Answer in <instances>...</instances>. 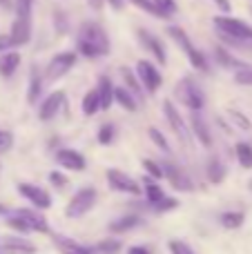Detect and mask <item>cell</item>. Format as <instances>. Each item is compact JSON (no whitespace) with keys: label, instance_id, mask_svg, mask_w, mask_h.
<instances>
[{"label":"cell","instance_id":"cell-1","mask_svg":"<svg viewBox=\"0 0 252 254\" xmlns=\"http://www.w3.org/2000/svg\"><path fill=\"white\" fill-rule=\"evenodd\" d=\"M110 36L105 34L98 22L85 20L78 27V36H76V49L83 54L85 58H103L110 54Z\"/></svg>","mask_w":252,"mask_h":254},{"label":"cell","instance_id":"cell-2","mask_svg":"<svg viewBox=\"0 0 252 254\" xmlns=\"http://www.w3.org/2000/svg\"><path fill=\"white\" fill-rule=\"evenodd\" d=\"M212 22L221 31V38L230 45H241L246 40H252V27L246 25L244 20H237L232 16H217Z\"/></svg>","mask_w":252,"mask_h":254},{"label":"cell","instance_id":"cell-3","mask_svg":"<svg viewBox=\"0 0 252 254\" xmlns=\"http://www.w3.org/2000/svg\"><path fill=\"white\" fill-rule=\"evenodd\" d=\"M174 96L181 101V105H186L190 112H201L205 105V96L201 92V87L196 85V80L192 76H186L177 83L174 87Z\"/></svg>","mask_w":252,"mask_h":254},{"label":"cell","instance_id":"cell-4","mask_svg":"<svg viewBox=\"0 0 252 254\" xmlns=\"http://www.w3.org/2000/svg\"><path fill=\"white\" fill-rule=\"evenodd\" d=\"M168 34L172 36V40L179 45V47L186 52V56L190 58L192 67L199 71H203V74H208L210 71V65H208V58L203 56V52H199V49L194 47V45L190 43V38H188V34L181 29V27H168Z\"/></svg>","mask_w":252,"mask_h":254},{"label":"cell","instance_id":"cell-5","mask_svg":"<svg viewBox=\"0 0 252 254\" xmlns=\"http://www.w3.org/2000/svg\"><path fill=\"white\" fill-rule=\"evenodd\" d=\"M94 203H96V190L94 188H83V190H78V192L71 196L69 203H67L65 214L69 216V219H80V216H85L89 210H92Z\"/></svg>","mask_w":252,"mask_h":254},{"label":"cell","instance_id":"cell-6","mask_svg":"<svg viewBox=\"0 0 252 254\" xmlns=\"http://www.w3.org/2000/svg\"><path fill=\"white\" fill-rule=\"evenodd\" d=\"M136 78H138L141 87L145 89L147 94H156L159 92V87H161V83H163L161 71L156 69L150 61H138L136 63Z\"/></svg>","mask_w":252,"mask_h":254},{"label":"cell","instance_id":"cell-7","mask_svg":"<svg viewBox=\"0 0 252 254\" xmlns=\"http://www.w3.org/2000/svg\"><path fill=\"white\" fill-rule=\"evenodd\" d=\"M76 52H61L49 61L47 69H45V78L47 80H58L65 74H69V69L76 65Z\"/></svg>","mask_w":252,"mask_h":254},{"label":"cell","instance_id":"cell-8","mask_svg":"<svg viewBox=\"0 0 252 254\" xmlns=\"http://www.w3.org/2000/svg\"><path fill=\"white\" fill-rule=\"evenodd\" d=\"M107 183H110V188H114L116 192L134 194V196H138V194L143 192L141 185H138L132 176H127L121 170H107Z\"/></svg>","mask_w":252,"mask_h":254},{"label":"cell","instance_id":"cell-9","mask_svg":"<svg viewBox=\"0 0 252 254\" xmlns=\"http://www.w3.org/2000/svg\"><path fill=\"white\" fill-rule=\"evenodd\" d=\"M136 38H138V43L145 47V52H150L161 65L168 63V54H165L163 43H161L154 34H150V31H145V29H136Z\"/></svg>","mask_w":252,"mask_h":254},{"label":"cell","instance_id":"cell-10","mask_svg":"<svg viewBox=\"0 0 252 254\" xmlns=\"http://www.w3.org/2000/svg\"><path fill=\"white\" fill-rule=\"evenodd\" d=\"M13 216L22 221V225L27 228V232H40V234H47L49 232V225L47 219L43 214H38L36 210H16Z\"/></svg>","mask_w":252,"mask_h":254},{"label":"cell","instance_id":"cell-11","mask_svg":"<svg viewBox=\"0 0 252 254\" xmlns=\"http://www.w3.org/2000/svg\"><path fill=\"white\" fill-rule=\"evenodd\" d=\"M18 192H20L29 203H34L36 207H40V210H47V207L52 205V196H49L43 188H38V185L20 183L18 185Z\"/></svg>","mask_w":252,"mask_h":254},{"label":"cell","instance_id":"cell-12","mask_svg":"<svg viewBox=\"0 0 252 254\" xmlns=\"http://www.w3.org/2000/svg\"><path fill=\"white\" fill-rule=\"evenodd\" d=\"M161 170H163V176L170 181V185H172L174 190H181V192H190L192 190V181L188 179L186 172H183L181 167H177L174 163H163Z\"/></svg>","mask_w":252,"mask_h":254},{"label":"cell","instance_id":"cell-13","mask_svg":"<svg viewBox=\"0 0 252 254\" xmlns=\"http://www.w3.org/2000/svg\"><path fill=\"white\" fill-rule=\"evenodd\" d=\"M0 252L2 254H34V243L25 241L20 237H2L0 239Z\"/></svg>","mask_w":252,"mask_h":254},{"label":"cell","instance_id":"cell-14","mask_svg":"<svg viewBox=\"0 0 252 254\" xmlns=\"http://www.w3.org/2000/svg\"><path fill=\"white\" fill-rule=\"evenodd\" d=\"M56 161L61 167H67V170H74V172H83L85 170V156L76 149H58L56 152Z\"/></svg>","mask_w":252,"mask_h":254},{"label":"cell","instance_id":"cell-15","mask_svg":"<svg viewBox=\"0 0 252 254\" xmlns=\"http://www.w3.org/2000/svg\"><path fill=\"white\" fill-rule=\"evenodd\" d=\"M63 103H65V92H54V94H49V96L45 98V103L40 105V110H38L40 121H52L54 116L58 114V110L63 107Z\"/></svg>","mask_w":252,"mask_h":254},{"label":"cell","instance_id":"cell-16","mask_svg":"<svg viewBox=\"0 0 252 254\" xmlns=\"http://www.w3.org/2000/svg\"><path fill=\"white\" fill-rule=\"evenodd\" d=\"M13 40V47H20V45H27L31 40V20H22V18H16L11 25V31H9Z\"/></svg>","mask_w":252,"mask_h":254},{"label":"cell","instance_id":"cell-17","mask_svg":"<svg viewBox=\"0 0 252 254\" xmlns=\"http://www.w3.org/2000/svg\"><path fill=\"white\" fill-rule=\"evenodd\" d=\"M54 246H56L63 254H94L92 248L80 246V243H76L74 239H67V237H63V234H54Z\"/></svg>","mask_w":252,"mask_h":254},{"label":"cell","instance_id":"cell-18","mask_svg":"<svg viewBox=\"0 0 252 254\" xmlns=\"http://www.w3.org/2000/svg\"><path fill=\"white\" fill-rule=\"evenodd\" d=\"M163 112H165V119L170 121V125H172V129L177 131L179 136H181L183 140H188V129H186V123H183L181 114H179V110L174 107L172 101H165L163 103Z\"/></svg>","mask_w":252,"mask_h":254},{"label":"cell","instance_id":"cell-19","mask_svg":"<svg viewBox=\"0 0 252 254\" xmlns=\"http://www.w3.org/2000/svg\"><path fill=\"white\" fill-rule=\"evenodd\" d=\"M192 131H194V136L199 138V143L203 145V147H210L212 145V136H210V129H208V123H205L203 119H201L199 112H192Z\"/></svg>","mask_w":252,"mask_h":254},{"label":"cell","instance_id":"cell-20","mask_svg":"<svg viewBox=\"0 0 252 254\" xmlns=\"http://www.w3.org/2000/svg\"><path fill=\"white\" fill-rule=\"evenodd\" d=\"M96 92H98V101H101V110H110L112 103H114V85L107 76H101L96 85Z\"/></svg>","mask_w":252,"mask_h":254},{"label":"cell","instance_id":"cell-21","mask_svg":"<svg viewBox=\"0 0 252 254\" xmlns=\"http://www.w3.org/2000/svg\"><path fill=\"white\" fill-rule=\"evenodd\" d=\"M121 76H123V80H125V85H127V92L132 94L136 101H143L145 98V89L141 87V83H138V78H136V74H134L132 69H127V67H121Z\"/></svg>","mask_w":252,"mask_h":254},{"label":"cell","instance_id":"cell-22","mask_svg":"<svg viewBox=\"0 0 252 254\" xmlns=\"http://www.w3.org/2000/svg\"><path fill=\"white\" fill-rule=\"evenodd\" d=\"M18 67H20V54L18 52H7L0 56V76H2V78L13 76Z\"/></svg>","mask_w":252,"mask_h":254},{"label":"cell","instance_id":"cell-23","mask_svg":"<svg viewBox=\"0 0 252 254\" xmlns=\"http://www.w3.org/2000/svg\"><path fill=\"white\" fill-rule=\"evenodd\" d=\"M114 101L127 112H136L138 110V101L125 87H114Z\"/></svg>","mask_w":252,"mask_h":254},{"label":"cell","instance_id":"cell-24","mask_svg":"<svg viewBox=\"0 0 252 254\" xmlns=\"http://www.w3.org/2000/svg\"><path fill=\"white\" fill-rule=\"evenodd\" d=\"M43 92V78L38 74V67H31V76H29V92H27V101L34 105L38 103V96Z\"/></svg>","mask_w":252,"mask_h":254},{"label":"cell","instance_id":"cell-25","mask_svg":"<svg viewBox=\"0 0 252 254\" xmlns=\"http://www.w3.org/2000/svg\"><path fill=\"white\" fill-rule=\"evenodd\" d=\"M98 110H101V101H98V92H96V87H94V89H89L83 98V114L94 116Z\"/></svg>","mask_w":252,"mask_h":254},{"label":"cell","instance_id":"cell-26","mask_svg":"<svg viewBox=\"0 0 252 254\" xmlns=\"http://www.w3.org/2000/svg\"><path fill=\"white\" fill-rule=\"evenodd\" d=\"M226 179V165H223L219 158H212V161L208 163V181L210 183H221V181Z\"/></svg>","mask_w":252,"mask_h":254},{"label":"cell","instance_id":"cell-27","mask_svg":"<svg viewBox=\"0 0 252 254\" xmlns=\"http://www.w3.org/2000/svg\"><path fill=\"white\" fill-rule=\"evenodd\" d=\"M143 185H145V196H147V201H150V205L159 203L161 198L165 196L163 190H161L159 185H156V181H154V179H150V176H147V179H143Z\"/></svg>","mask_w":252,"mask_h":254},{"label":"cell","instance_id":"cell-28","mask_svg":"<svg viewBox=\"0 0 252 254\" xmlns=\"http://www.w3.org/2000/svg\"><path fill=\"white\" fill-rule=\"evenodd\" d=\"M138 225V216H123V219H119V221H114V223H110V232H114V234H123V232H127V230H132V228H136Z\"/></svg>","mask_w":252,"mask_h":254},{"label":"cell","instance_id":"cell-29","mask_svg":"<svg viewBox=\"0 0 252 254\" xmlns=\"http://www.w3.org/2000/svg\"><path fill=\"white\" fill-rule=\"evenodd\" d=\"M244 212H226V214H221V225L228 230H237L244 225Z\"/></svg>","mask_w":252,"mask_h":254},{"label":"cell","instance_id":"cell-30","mask_svg":"<svg viewBox=\"0 0 252 254\" xmlns=\"http://www.w3.org/2000/svg\"><path fill=\"white\" fill-rule=\"evenodd\" d=\"M235 152H237V158H239L241 167L252 170V147H250V145L248 143H237Z\"/></svg>","mask_w":252,"mask_h":254},{"label":"cell","instance_id":"cell-31","mask_svg":"<svg viewBox=\"0 0 252 254\" xmlns=\"http://www.w3.org/2000/svg\"><path fill=\"white\" fill-rule=\"evenodd\" d=\"M214 56H217V61L221 63V65H226V67H239V69H244V67H248V65H246V63H241V61H237L235 56H230V54H228L223 47H217V52H214Z\"/></svg>","mask_w":252,"mask_h":254},{"label":"cell","instance_id":"cell-32","mask_svg":"<svg viewBox=\"0 0 252 254\" xmlns=\"http://www.w3.org/2000/svg\"><path fill=\"white\" fill-rule=\"evenodd\" d=\"M152 2L156 4V9H159V13H161V18H172L174 13H177V0H152Z\"/></svg>","mask_w":252,"mask_h":254},{"label":"cell","instance_id":"cell-33","mask_svg":"<svg viewBox=\"0 0 252 254\" xmlns=\"http://www.w3.org/2000/svg\"><path fill=\"white\" fill-rule=\"evenodd\" d=\"M16 18L22 20H31V11H34V0H16Z\"/></svg>","mask_w":252,"mask_h":254},{"label":"cell","instance_id":"cell-34","mask_svg":"<svg viewBox=\"0 0 252 254\" xmlns=\"http://www.w3.org/2000/svg\"><path fill=\"white\" fill-rule=\"evenodd\" d=\"M143 170H145L147 176H150V179H154V181L163 179V170H161V165H159V163H154L152 158H143Z\"/></svg>","mask_w":252,"mask_h":254},{"label":"cell","instance_id":"cell-35","mask_svg":"<svg viewBox=\"0 0 252 254\" xmlns=\"http://www.w3.org/2000/svg\"><path fill=\"white\" fill-rule=\"evenodd\" d=\"M114 134H116V129H114V125L112 123H105L98 129V143L101 145H110L112 140H114Z\"/></svg>","mask_w":252,"mask_h":254},{"label":"cell","instance_id":"cell-36","mask_svg":"<svg viewBox=\"0 0 252 254\" xmlns=\"http://www.w3.org/2000/svg\"><path fill=\"white\" fill-rule=\"evenodd\" d=\"M129 2H132L134 7H138V9H143V11H147V13H150V16L161 18L159 9H156V4L152 2V0H129Z\"/></svg>","mask_w":252,"mask_h":254},{"label":"cell","instance_id":"cell-37","mask_svg":"<svg viewBox=\"0 0 252 254\" xmlns=\"http://www.w3.org/2000/svg\"><path fill=\"white\" fill-rule=\"evenodd\" d=\"M152 207H154L156 212H170V210H174V207H179V201L177 198H172V196H163L159 203H154Z\"/></svg>","mask_w":252,"mask_h":254},{"label":"cell","instance_id":"cell-38","mask_svg":"<svg viewBox=\"0 0 252 254\" xmlns=\"http://www.w3.org/2000/svg\"><path fill=\"white\" fill-rule=\"evenodd\" d=\"M150 138L154 140V145L159 149H163V152H170V145H168V140H165V136L161 134L156 127H150Z\"/></svg>","mask_w":252,"mask_h":254},{"label":"cell","instance_id":"cell-39","mask_svg":"<svg viewBox=\"0 0 252 254\" xmlns=\"http://www.w3.org/2000/svg\"><path fill=\"white\" fill-rule=\"evenodd\" d=\"M96 250H98V252H103V254H116V252L121 250V243L116 241V239H110V241L98 243Z\"/></svg>","mask_w":252,"mask_h":254},{"label":"cell","instance_id":"cell-40","mask_svg":"<svg viewBox=\"0 0 252 254\" xmlns=\"http://www.w3.org/2000/svg\"><path fill=\"white\" fill-rule=\"evenodd\" d=\"M11 145H13V134L11 131H7V129H0V154L9 152Z\"/></svg>","mask_w":252,"mask_h":254},{"label":"cell","instance_id":"cell-41","mask_svg":"<svg viewBox=\"0 0 252 254\" xmlns=\"http://www.w3.org/2000/svg\"><path fill=\"white\" fill-rule=\"evenodd\" d=\"M235 80L239 85H252V67H244V69H239L237 71V76H235Z\"/></svg>","mask_w":252,"mask_h":254},{"label":"cell","instance_id":"cell-42","mask_svg":"<svg viewBox=\"0 0 252 254\" xmlns=\"http://www.w3.org/2000/svg\"><path fill=\"white\" fill-rule=\"evenodd\" d=\"M170 252L172 254H194L192 248L183 241H170Z\"/></svg>","mask_w":252,"mask_h":254},{"label":"cell","instance_id":"cell-43","mask_svg":"<svg viewBox=\"0 0 252 254\" xmlns=\"http://www.w3.org/2000/svg\"><path fill=\"white\" fill-rule=\"evenodd\" d=\"M230 116H232V121H235V123L241 127V129H246V131H248L250 127H252V125H250V121H248V116H244V114H241V112L230 110Z\"/></svg>","mask_w":252,"mask_h":254},{"label":"cell","instance_id":"cell-44","mask_svg":"<svg viewBox=\"0 0 252 254\" xmlns=\"http://www.w3.org/2000/svg\"><path fill=\"white\" fill-rule=\"evenodd\" d=\"M49 183L56 185V188H65V185H67V179L61 174V172H52V174H49Z\"/></svg>","mask_w":252,"mask_h":254},{"label":"cell","instance_id":"cell-45","mask_svg":"<svg viewBox=\"0 0 252 254\" xmlns=\"http://www.w3.org/2000/svg\"><path fill=\"white\" fill-rule=\"evenodd\" d=\"M13 47V40L9 34H0V52H9Z\"/></svg>","mask_w":252,"mask_h":254},{"label":"cell","instance_id":"cell-46","mask_svg":"<svg viewBox=\"0 0 252 254\" xmlns=\"http://www.w3.org/2000/svg\"><path fill=\"white\" fill-rule=\"evenodd\" d=\"M214 4H217V7L221 9L223 13H230V9H232V7H230V2H228V0H214Z\"/></svg>","mask_w":252,"mask_h":254},{"label":"cell","instance_id":"cell-47","mask_svg":"<svg viewBox=\"0 0 252 254\" xmlns=\"http://www.w3.org/2000/svg\"><path fill=\"white\" fill-rule=\"evenodd\" d=\"M127 254H150V250L147 248H143V246H134V248H129Z\"/></svg>","mask_w":252,"mask_h":254},{"label":"cell","instance_id":"cell-48","mask_svg":"<svg viewBox=\"0 0 252 254\" xmlns=\"http://www.w3.org/2000/svg\"><path fill=\"white\" fill-rule=\"evenodd\" d=\"M87 2H89V7H92V9H96V11H101V9H103V4H105V0H87Z\"/></svg>","mask_w":252,"mask_h":254},{"label":"cell","instance_id":"cell-49","mask_svg":"<svg viewBox=\"0 0 252 254\" xmlns=\"http://www.w3.org/2000/svg\"><path fill=\"white\" fill-rule=\"evenodd\" d=\"M107 2H110V7H112V9L121 11V9H123V2H125V0H107Z\"/></svg>","mask_w":252,"mask_h":254},{"label":"cell","instance_id":"cell-50","mask_svg":"<svg viewBox=\"0 0 252 254\" xmlns=\"http://www.w3.org/2000/svg\"><path fill=\"white\" fill-rule=\"evenodd\" d=\"M0 214H7V207L4 205H0Z\"/></svg>","mask_w":252,"mask_h":254}]
</instances>
